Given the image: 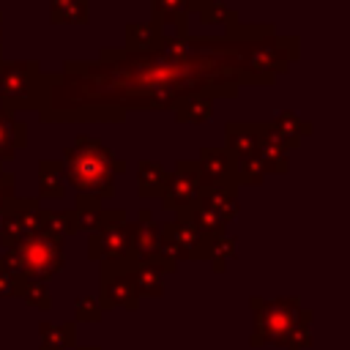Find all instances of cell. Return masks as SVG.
Returning <instances> with one entry per match:
<instances>
[{"mask_svg": "<svg viewBox=\"0 0 350 350\" xmlns=\"http://www.w3.org/2000/svg\"><path fill=\"white\" fill-rule=\"evenodd\" d=\"M301 57L298 36L271 22L224 25L221 36H164L148 52L104 46L96 60H66L41 77L44 123H123L131 109L164 112L189 96L235 98L243 85H273Z\"/></svg>", "mask_w": 350, "mask_h": 350, "instance_id": "6da1fadb", "label": "cell"}, {"mask_svg": "<svg viewBox=\"0 0 350 350\" xmlns=\"http://www.w3.org/2000/svg\"><path fill=\"white\" fill-rule=\"evenodd\" d=\"M63 175L66 183L77 189V194L90 197H112L115 194V175L126 172V161L115 159L112 148H107L98 137L77 134L68 148H63Z\"/></svg>", "mask_w": 350, "mask_h": 350, "instance_id": "7a4b0ae2", "label": "cell"}, {"mask_svg": "<svg viewBox=\"0 0 350 350\" xmlns=\"http://www.w3.org/2000/svg\"><path fill=\"white\" fill-rule=\"evenodd\" d=\"M66 257H63V241L52 238L46 232H38L27 241H22L16 249H5L0 257V265L16 279H38V282H49L60 268H63Z\"/></svg>", "mask_w": 350, "mask_h": 350, "instance_id": "3957f363", "label": "cell"}, {"mask_svg": "<svg viewBox=\"0 0 350 350\" xmlns=\"http://www.w3.org/2000/svg\"><path fill=\"white\" fill-rule=\"evenodd\" d=\"M249 309L254 314V331L249 336L252 347L260 345H276L284 347L295 325L312 312L304 309V304L290 295V298H249Z\"/></svg>", "mask_w": 350, "mask_h": 350, "instance_id": "277c9868", "label": "cell"}, {"mask_svg": "<svg viewBox=\"0 0 350 350\" xmlns=\"http://www.w3.org/2000/svg\"><path fill=\"white\" fill-rule=\"evenodd\" d=\"M41 63L38 60H0V107L8 112L38 109L41 104Z\"/></svg>", "mask_w": 350, "mask_h": 350, "instance_id": "5b68a950", "label": "cell"}, {"mask_svg": "<svg viewBox=\"0 0 350 350\" xmlns=\"http://www.w3.org/2000/svg\"><path fill=\"white\" fill-rule=\"evenodd\" d=\"M96 301L101 312H112V309L134 312L139 306L134 279H131V260L98 262V298Z\"/></svg>", "mask_w": 350, "mask_h": 350, "instance_id": "8992f818", "label": "cell"}, {"mask_svg": "<svg viewBox=\"0 0 350 350\" xmlns=\"http://www.w3.org/2000/svg\"><path fill=\"white\" fill-rule=\"evenodd\" d=\"M41 200L38 197H11L3 205V227L0 246L16 249L22 241L41 232Z\"/></svg>", "mask_w": 350, "mask_h": 350, "instance_id": "52a82bcc", "label": "cell"}, {"mask_svg": "<svg viewBox=\"0 0 350 350\" xmlns=\"http://www.w3.org/2000/svg\"><path fill=\"white\" fill-rule=\"evenodd\" d=\"M208 243H211V238L200 235L183 219L161 221V246H159V252H164L175 262H183V260H205L208 262Z\"/></svg>", "mask_w": 350, "mask_h": 350, "instance_id": "ba28073f", "label": "cell"}, {"mask_svg": "<svg viewBox=\"0 0 350 350\" xmlns=\"http://www.w3.org/2000/svg\"><path fill=\"white\" fill-rule=\"evenodd\" d=\"M202 183H200V172H197V164L194 159H178L175 161V170L167 175V183H164V191H161V208L164 211H183L189 208L197 194H200Z\"/></svg>", "mask_w": 350, "mask_h": 350, "instance_id": "9c48e42d", "label": "cell"}, {"mask_svg": "<svg viewBox=\"0 0 350 350\" xmlns=\"http://www.w3.org/2000/svg\"><path fill=\"white\" fill-rule=\"evenodd\" d=\"M131 221L88 232V260H131Z\"/></svg>", "mask_w": 350, "mask_h": 350, "instance_id": "30bf717a", "label": "cell"}, {"mask_svg": "<svg viewBox=\"0 0 350 350\" xmlns=\"http://www.w3.org/2000/svg\"><path fill=\"white\" fill-rule=\"evenodd\" d=\"M197 172H200V183L202 186H219V183H238L235 172H232V156L224 148H200L197 159Z\"/></svg>", "mask_w": 350, "mask_h": 350, "instance_id": "8fae6325", "label": "cell"}, {"mask_svg": "<svg viewBox=\"0 0 350 350\" xmlns=\"http://www.w3.org/2000/svg\"><path fill=\"white\" fill-rule=\"evenodd\" d=\"M260 137H262V120H227L221 148L232 159H241L260 148Z\"/></svg>", "mask_w": 350, "mask_h": 350, "instance_id": "7c38bea8", "label": "cell"}, {"mask_svg": "<svg viewBox=\"0 0 350 350\" xmlns=\"http://www.w3.org/2000/svg\"><path fill=\"white\" fill-rule=\"evenodd\" d=\"M161 246V221L153 219L148 208L137 211V219L131 221V257L134 260H148L159 252Z\"/></svg>", "mask_w": 350, "mask_h": 350, "instance_id": "4fadbf2b", "label": "cell"}, {"mask_svg": "<svg viewBox=\"0 0 350 350\" xmlns=\"http://www.w3.org/2000/svg\"><path fill=\"white\" fill-rule=\"evenodd\" d=\"M27 148V123L0 107V167L5 161H14L19 150Z\"/></svg>", "mask_w": 350, "mask_h": 350, "instance_id": "5bb4252c", "label": "cell"}, {"mask_svg": "<svg viewBox=\"0 0 350 350\" xmlns=\"http://www.w3.org/2000/svg\"><path fill=\"white\" fill-rule=\"evenodd\" d=\"M238 183H219V186H202L197 200L205 202L211 211L219 213V219L224 224H230L238 213Z\"/></svg>", "mask_w": 350, "mask_h": 350, "instance_id": "9a60e30c", "label": "cell"}, {"mask_svg": "<svg viewBox=\"0 0 350 350\" xmlns=\"http://www.w3.org/2000/svg\"><path fill=\"white\" fill-rule=\"evenodd\" d=\"M175 219H183V221H189L200 235H205V238H219V235H227V224L219 219V213L216 211H211L205 202H200V200H194L189 208H183V211H178L175 213Z\"/></svg>", "mask_w": 350, "mask_h": 350, "instance_id": "2e32d148", "label": "cell"}, {"mask_svg": "<svg viewBox=\"0 0 350 350\" xmlns=\"http://www.w3.org/2000/svg\"><path fill=\"white\" fill-rule=\"evenodd\" d=\"M167 167L161 161H153V159H139L137 161V194L142 200H150V197H161L164 191V183H167Z\"/></svg>", "mask_w": 350, "mask_h": 350, "instance_id": "e0dca14e", "label": "cell"}, {"mask_svg": "<svg viewBox=\"0 0 350 350\" xmlns=\"http://www.w3.org/2000/svg\"><path fill=\"white\" fill-rule=\"evenodd\" d=\"M131 279H134L137 298H161L164 295V273L156 265L131 257Z\"/></svg>", "mask_w": 350, "mask_h": 350, "instance_id": "ac0fdd59", "label": "cell"}, {"mask_svg": "<svg viewBox=\"0 0 350 350\" xmlns=\"http://www.w3.org/2000/svg\"><path fill=\"white\" fill-rule=\"evenodd\" d=\"M164 41V27L159 22H129L126 25V52H148Z\"/></svg>", "mask_w": 350, "mask_h": 350, "instance_id": "d6986e66", "label": "cell"}, {"mask_svg": "<svg viewBox=\"0 0 350 350\" xmlns=\"http://www.w3.org/2000/svg\"><path fill=\"white\" fill-rule=\"evenodd\" d=\"M38 334H41L38 350H71V347H77V323L74 320H68V323L41 320Z\"/></svg>", "mask_w": 350, "mask_h": 350, "instance_id": "ffe728a7", "label": "cell"}, {"mask_svg": "<svg viewBox=\"0 0 350 350\" xmlns=\"http://www.w3.org/2000/svg\"><path fill=\"white\" fill-rule=\"evenodd\" d=\"M66 194V175L60 159L38 161V200H60Z\"/></svg>", "mask_w": 350, "mask_h": 350, "instance_id": "44dd1931", "label": "cell"}, {"mask_svg": "<svg viewBox=\"0 0 350 350\" xmlns=\"http://www.w3.org/2000/svg\"><path fill=\"white\" fill-rule=\"evenodd\" d=\"M150 19L164 25H175L172 36H189L186 25H189V11H186V0H150Z\"/></svg>", "mask_w": 350, "mask_h": 350, "instance_id": "7402d4cb", "label": "cell"}, {"mask_svg": "<svg viewBox=\"0 0 350 350\" xmlns=\"http://www.w3.org/2000/svg\"><path fill=\"white\" fill-rule=\"evenodd\" d=\"M49 22L52 25H88L90 0H49Z\"/></svg>", "mask_w": 350, "mask_h": 350, "instance_id": "603a6c76", "label": "cell"}, {"mask_svg": "<svg viewBox=\"0 0 350 350\" xmlns=\"http://www.w3.org/2000/svg\"><path fill=\"white\" fill-rule=\"evenodd\" d=\"M41 232H46L52 238H60V241H66L68 235H77L79 227H77L74 208H66V211L41 208Z\"/></svg>", "mask_w": 350, "mask_h": 350, "instance_id": "cb8c5ba5", "label": "cell"}, {"mask_svg": "<svg viewBox=\"0 0 350 350\" xmlns=\"http://www.w3.org/2000/svg\"><path fill=\"white\" fill-rule=\"evenodd\" d=\"M271 123L279 129V134L284 137V142L290 145V150H295V148L301 145V139H304V137H309V134H312V129H314L309 120L298 118V115H295V112H290V109H282Z\"/></svg>", "mask_w": 350, "mask_h": 350, "instance_id": "d4e9b609", "label": "cell"}, {"mask_svg": "<svg viewBox=\"0 0 350 350\" xmlns=\"http://www.w3.org/2000/svg\"><path fill=\"white\" fill-rule=\"evenodd\" d=\"M172 112H175L178 123H208L213 118V98H208V96H189Z\"/></svg>", "mask_w": 350, "mask_h": 350, "instance_id": "484cf974", "label": "cell"}, {"mask_svg": "<svg viewBox=\"0 0 350 350\" xmlns=\"http://www.w3.org/2000/svg\"><path fill=\"white\" fill-rule=\"evenodd\" d=\"M232 172H235L238 186H257V183H262L265 175H268V170H265L262 159L257 156V150L249 153V156L232 159Z\"/></svg>", "mask_w": 350, "mask_h": 350, "instance_id": "4316f807", "label": "cell"}, {"mask_svg": "<svg viewBox=\"0 0 350 350\" xmlns=\"http://www.w3.org/2000/svg\"><path fill=\"white\" fill-rule=\"evenodd\" d=\"M98 213H101V200H98V197L77 194L74 216H77V227H79V232H93L96 224H98Z\"/></svg>", "mask_w": 350, "mask_h": 350, "instance_id": "83f0119b", "label": "cell"}, {"mask_svg": "<svg viewBox=\"0 0 350 350\" xmlns=\"http://www.w3.org/2000/svg\"><path fill=\"white\" fill-rule=\"evenodd\" d=\"M16 298H22L27 306H33V309H38V312H49V309H52L49 287H46V282H38V279H25V282H19Z\"/></svg>", "mask_w": 350, "mask_h": 350, "instance_id": "f1b7e54d", "label": "cell"}, {"mask_svg": "<svg viewBox=\"0 0 350 350\" xmlns=\"http://www.w3.org/2000/svg\"><path fill=\"white\" fill-rule=\"evenodd\" d=\"M238 238H232V235H219V238H211V243H208V262H211V268L216 271V273H221L224 268H227V262L235 257V243Z\"/></svg>", "mask_w": 350, "mask_h": 350, "instance_id": "f546056e", "label": "cell"}, {"mask_svg": "<svg viewBox=\"0 0 350 350\" xmlns=\"http://www.w3.org/2000/svg\"><path fill=\"white\" fill-rule=\"evenodd\" d=\"M101 306H98V301L93 298V295H79L77 301H74V323H98L101 320Z\"/></svg>", "mask_w": 350, "mask_h": 350, "instance_id": "4dcf8cb0", "label": "cell"}, {"mask_svg": "<svg viewBox=\"0 0 350 350\" xmlns=\"http://www.w3.org/2000/svg\"><path fill=\"white\" fill-rule=\"evenodd\" d=\"M200 22L202 25H216V22L232 25V22H238V11L230 8V5H224V3H216V5H211L205 11H200Z\"/></svg>", "mask_w": 350, "mask_h": 350, "instance_id": "1f68e13d", "label": "cell"}, {"mask_svg": "<svg viewBox=\"0 0 350 350\" xmlns=\"http://www.w3.org/2000/svg\"><path fill=\"white\" fill-rule=\"evenodd\" d=\"M312 345V312L295 325V331L290 334V339H287V345H284V350H306Z\"/></svg>", "mask_w": 350, "mask_h": 350, "instance_id": "d6a6232c", "label": "cell"}, {"mask_svg": "<svg viewBox=\"0 0 350 350\" xmlns=\"http://www.w3.org/2000/svg\"><path fill=\"white\" fill-rule=\"evenodd\" d=\"M14 189H16V178L0 167V211H3V205H5L11 197H16Z\"/></svg>", "mask_w": 350, "mask_h": 350, "instance_id": "836d02e7", "label": "cell"}, {"mask_svg": "<svg viewBox=\"0 0 350 350\" xmlns=\"http://www.w3.org/2000/svg\"><path fill=\"white\" fill-rule=\"evenodd\" d=\"M19 293V282L0 265V298H16Z\"/></svg>", "mask_w": 350, "mask_h": 350, "instance_id": "e575fe53", "label": "cell"}, {"mask_svg": "<svg viewBox=\"0 0 350 350\" xmlns=\"http://www.w3.org/2000/svg\"><path fill=\"white\" fill-rule=\"evenodd\" d=\"M216 3H224V0H186V11L189 14H200V11H205V8L216 5Z\"/></svg>", "mask_w": 350, "mask_h": 350, "instance_id": "d590c367", "label": "cell"}, {"mask_svg": "<svg viewBox=\"0 0 350 350\" xmlns=\"http://www.w3.org/2000/svg\"><path fill=\"white\" fill-rule=\"evenodd\" d=\"M0 60H3V11H0Z\"/></svg>", "mask_w": 350, "mask_h": 350, "instance_id": "8d00e7d4", "label": "cell"}, {"mask_svg": "<svg viewBox=\"0 0 350 350\" xmlns=\"http://www.w3.org/2000/svg\"><path fill=\"white\" fill-rule=\"evenodd\" d=\"M77 350H101L98 345H88V347H77Z\"/></svg>", "mask_w": 350, "mask_h": 350, "instance_id": "74e56055", "label": "cell"}]
</instances>
